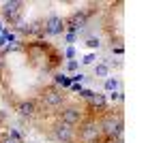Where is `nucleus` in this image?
Masks as SVG:
<instances>
[{
  "label": "nucleus",
  "instance_id": "14",
  "mask_svg": "<svg viewBox=\"0 0 161 143\" xmlns=\"http://www.w3.org/2000/svg\"><path fill=\"white\" fill-rule=\"evenodd\" d=\"M54 84H56V85H62V88H71V79L58 73V75H54Z\"/></svg>",
  "mask_w": 161,
  "mask_h": 143
},
{
  "label": "nucleus",
  "instance_id": "26",
  "mask_svg": "<svg viewBox=\"0 0 161 143\" xmlns=\"http://www.w3.org/2000/svg\"><path fill=\"white\" fill-rule=\"evenodd\" d=\"M0 32H2V24H0Z\"/></svg>",
  "mask_w": 161,
  "mask_h": 143
},
{
  "label": "nucleus",
  "instance_id": "6",
  "mask_svg": "<svg viewBox=\"0 0 161 143\" xmlns=\"http://www.w3.org/2000/svg\"><path fill=\"white\" fill-rule=\"evenodd\" d=\"M86 24H88V13L84 11V9H77V11H73L67 19H64V30L77 34L82 28H86Z\"/></svg>",
  "mask_w": 161,
  "mask_h": 143
},
{
  "label": "nucleus",
  "instance_id": "8",
  "mask_svg": "<svg viewBox=\"0 0 161 143\" xmlns=\"http://www.w3.org/2000/svg\"><path fill=\"white\" fill-rule=\"evenodd\" d=\"M64 32V19L58 15H50L43 22V36H58Z\"/></svg>",
  "mask_w": 161,
  "mask_h": 143
},
{
  "label": "nucleus",
  "instance_id": "23",
  "mask_svg": "<svg viewBox=\"0 0 161 143\" xmlns=\"http://www.w3.org/2000/svg\"><path fill=\"white\" fill-rule=\"evenodd\" d=\"M64 56H67L69 60H73V58H75V49H73V47H67V51H64Z\"/></svg>",
  "mask_w": 161,
  "mask_h": 143
},
{
  "label": "nucleus",
  "instance_id": "18",
  "mask_svg": "<svg viewBox=\"0 0 161 143\" xmlns=\"http://www.w3.org/2000/svg\"><path fill=\"white\" fill-rule=\"evenodd\" d=\"M77 69H80V64H77V60H69V62H67V71H77Z\"/></svg>",
  "mask_w": 161,
  "mask_h": 143
},
{
  "label": "nucleus",
  "instance_id": "12",
  "mask_svg": "<svg viewBox=\"0 0 161 143\" xmlns=\"http://www.w3.org/2000/svg\"><path fill=\"white\" fill-rule=\"evenodd\" d=\"M95 77H101V79H108V77H110V69H108L105 62H99V64L95 66Z\"/></svg>",
  "mask_w": 161,
  "mask_h": 143
},
{
  "label": "nucleus",
  "instance_id": "22",
  "mask_svg": "<svg viewBox=\"0 0 161 143\" xmlns=\"http://www.w3.org/2000/svg\"><path fill=\"white\" fill-rule=\"evenodd\" d=\"M0 143H19V141H15V139H11L9 135H2V137H0Z\"/></svg>",
  "mask_w": 161,
  "mask_h": 143
},
{
  "label": "nucleus",
  "instance_id": "21",
  "mask_svg": "<svg viewBox=\"0 0 161 143\" xmlns=\"http://www.w3.org/2000/svg\"><path fill=\"white\" fill-rule=\"evenodd\" d=\"M75 38H77L75 32H67V34H64V41H67V43H75Z\"/></svg>",
  "mask_w": 161,
  "mask_h": 143
},
{
  "label": "nucleus",
  "instance_id": "10",
  "mask_svg": "<svg viewBox=\"0 0 161 143\" xmlns=\"http://www.w3.org/2000/svg\"><path fill=\"white\" fill-rule=\"evenodd\" d=\"M88 107L97 109V111H105V109H108V96H105V94H97V92H95V96L88 100Z\"/></svg>",
  "mask_w": 161,
  "mask_h": 143
},
{
  "label": "nucleus",
  "instance_id": "24",
  "mask_svg": "<svg viewBox=\"0 0 161 143\" xmlns=\"http://www.w3.org/2000/svg\"><path fill=\"white\" fill-rule=\"evenodd\" d=\"M4 120H7V113H4V111L0 109V122H4Z\"/></svg>",
  "mask_w": 161,
  "mask_h": 143
},
{
  "label": "nucleus",
  "instance_id": "2",
  "mask_svg": "<svg viewBox=\"0 0 161 143\" xmlns=\"http://www.w3.org/2000/svg\"><path fill=\"white\" fill-rule=\"evenodd\" d=\"M22 9H24V2L22 0H11V2H4L2 4V19L7 22V24L15 26V28H19V26H24V15H22Z\"/></svg>",
  "mask_w": 161,
  "mask_h": 143
},
{
  "label": "nucleus",
  "instance_id": "16",
  "mask_svg": "<svg viewBox=\"0 0 161 143\" xmlns=\"http://www.w3.org/2000/svg\"><path fill=\"white\" fill-rule=\"evenodd\" d=\"M108 69H123V60H105Z\"/></svg>",
  "mask_w": 161,
  "mask_h": 143
},
{
  "label": "nucleus",
  "instance_id": "3",
  "mask_svg": "<svg viewBox=\"0 0 161 143\" xmlns=\"http://www.w3.org/2000/svg\"><path fill=\"white\" fill-rule=\"evenodd\" d=\"M99 137H101V130L95 120H82L80 122V128L75 132V139L80 143H95Z\"/></svg>",
  "mask_w": 161,
  "mask_h": 143
},
{
  "label": "nucleus",
  "instance_id": "13",
  "mask_svg": "<svg viewBox=\"0 0 161 143\" xmlns=\"http://www.w3.org/2000/svg\"><path fill=\"white\" fill-rule=\"evenodd\" d=\"M108 100H110L112 105H114V103H120V105H123V103H125V94H123V90H116V92H110V96H108Z\"/></svg>",
  "mask_w": 161,
  "mask_h": 143
},
{
  "label": "nucleus",
  "instance_id": "4",
  "mask_svg": "<svg viewBox=\"0 0 161 143\" xmlns=\"http://www.w3.org/2000/svg\"><path fill=\"white\" fill-rule=\"evenodd\" d=\"M64 98H67V94L62 92L60 88H56V85L45 88L41 92V103H43V107H47V109H60Z\"/></svg>",
  "mask_w": 161,
  "mask_h": 143
},
{
  "label": "nucleus",
  "instance_id": "17",
  "mask_svg": "<svg viewBox=\"0 0 161 143\" xmlns=\"http://www.w3.org/2000/svg\"><path fill=\"white\" fill-rule=\"evenodd\" d=\"M80 96H82L84 100H90V98L95 96V90H80Z\"/></svg>",
  "mask_w": 161,
  "mask_h": 143
},
{
  "label": "nucleus",
  "instance_id": "11",
  "mask_svg": "<svg viewBox=\"0 0 161 143\" xmlns=\"http://www.w3.org/2000/svg\"><path fill=\"white\" fill-rule=\"evenodd\" d=\"M103 85H105V90H108V92H116V90H120V88H123L120 79H116V77H108Z\"/></svg>",
  "mask_w": 161,
  "mask_h": 143
},
{
  "label": "nucleus",
  "instance_id": "5",
  "mask_svg": "<svg viewBox=\"0 0 161 143\" xmlns=\"http://www.w3.org/2000/svg\"><path fill=\"white\" fill-rule=\"evenodd\" d=\"M84 120V111L77 107V105H67V107H60L58 111V122H64L69 126H80V122Z\"/></svg>",
  "mask_w": 161,
  "mask_h": 143
},
{
  "label": "nucleus",
  "instance_id": "7",
  "mask_svg": "<svg viewBox=\"0 0 161 143\" xmlns=\"http://www.w3.org/2000/svg\"><path fill=\"white\" fill-rule=\"evenodd\" d=\"M52 137L58 143H73L75 141V128L64 124V122H56L52 126Z\"/></svg>",
  "mask_w": 161,
  "mask_h": 143
},
{
  "label": "nucleus",
  "instance_id": "25",
  "mask_svg": "<svg viewBox=\"0 0 161 143\" xmlns=\"http://www.w3.org/2000/svg\"><path fill=\"white\" fill-rule=\"evenodd\" d=\"M24 143H35V141H24Z\"/></svg>",
  "mask_w": 161,
  "mask_h": 143
},
{
  "label": "nucleus",
  "instance_id": "19",
  "mask_svg": "<svg viewBox=\"0 0 161 143\" xmlns=\"http://www.w3.org/2000/svg\"><path fill=\"white\" fill-rule=\"evenodd\" d=\"M112 54H116V56H123L125 54V47L118 43V45H112Z\"/></svg>",
  "mask_w": 161,
  "mask_h": 143
},
{
  "label": "nucleus",
  "instance_id": "1",
  "mask_svg": "<svg viewBox=\"0 0 161 143\" xmlns=\"http://www.w3.org/2000/svg\"><path fill=\"white\" fill-rule=\"evenodd\" d=\"M101 135L110 137V139H118L125 132V120H123V109H112L110 113H105L99 122Z\"/></svg>",
  "mask_w": 161,
  "mask_h": 143
},
{
  "label": "nucleus",
  "instance_id": "20",
  "mask_svg": "<svg viewBox=\"0 0 161 143\" xmlns=\"http://www.w3.org/2000/svg\"><path fill=\"white\" fill-rule=\"evenodd\" d=\"M95 58H97L95 54H88V56H84V60H82V64H92V62H95Z\"/></svg>",
  "mask_w": 161,
  "mask_h": 143
},
{
  "label": "nucleus",
  "instance_id": "9",
  "mask_svg": "<svg viewBox=\"0 0 161 143\" xmlns=\"http://www.w3.org/2000/svg\"><path fill=\"white\" fill-rule=\"evenodd\" d=\"M15 109H17V113H19L22 118H32V115L39 111V107H37L35 100H22V103H17Z\"/></svg>",
  "mask_w": 161,
  "mask_h": 143
},
{
  "label": "nucleus",
  "instance_id": "15",
  "mask_svg": "<svg viewBox=\"0 0 161 143\" xmlns=\"http://www.w3.org/2000/svg\"><path fill=\"white\" fill-rule=\"evenodd\" d=\"M86 45H88L90 49H97L101 43H99V38H97V36H88V38H86Z\"/></svg>",
  "mask_w": 161,
  "mask_h": 143
}]
</instances>
